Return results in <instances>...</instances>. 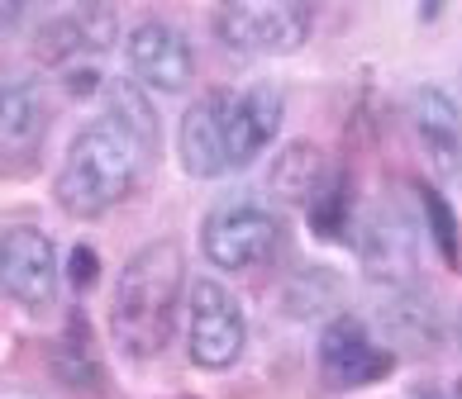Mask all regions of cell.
Returning a JSON list of instances; mask_svg holds the SVG:
<instances>
[{"instance_id": "cell-12", "label": "cell", "mask_w": 462, "mask_h": 399, "mask_svg": "<svg viewBox=\"0 0 462 399\" xmlns=\"http://www.w3.org/2000/svg\"><path fill=\"white\" fill-rule=\"evenodd\" d=\"M338 167H329V158L315 148V143H291L277 162H272V171H267V186L277 190L282 200H291V204H310L324 186H329V177H334Z\"/></svg>"}, {"instance_id": "cell-15", "label": "cell", "mask_w": 462, "mask_h": 399, "mask_svg": "<svg viewBox=\"0 0 462 399\" xmlns=\"http://www.w3.org/2000/svg\"><path fill=\"white\" fill-rule=\"evenodd\" d=\"M305 214H310L315 233H324V238H344L348 233V181H344V171H334L329 186L305 204Z\"/></svg>"}, {"instance_id": "cell-14", "label": "cell", "mask_w": 462, "mask_h": 399, "mask_svg": "<svg viewBox=\"0 0 462 399\" xmlns=\"http://www.w3.org/2000/svg\"><path fill=\"white\" fill-rule=\"evenodd\" d=\"M363 257L372 276H405L410 262H415V252H410V233L401 219H376L367 238H363Z\"/></svg>"}, {"instance_id": "cell-18", "label": "cell", "mask_w": 462, "mask_h": 399, "mask_svg": "<svg viewBox=\"0 0 462 399\" xmlns=\"http://www.w3.org/2000/svg\"><path fill=\"white\" fill-rule=\"evenodd\" d=\"M415 399H457V390H420Z\"/></svg>"}, {"instance_id": "cell-13", "label": "cell", "mask_w": 462, "mask_h": 399, "mask_svg": "<svg viewBox=\"0 0 462 399\" xmlns=\"http://www.w3.org/2000/svg\"><path fill=\"white\" fill-rule=\"evenodd\" d=\"M58 376H62L72 390H96V385H100V361H96V347H91L87 314H72V319H67V333H62V342H58Z\"/></svg>"}, {"instance_id": "cell-16", "label": "cell", "mask_w": 462, "mask_h": 399, "mask_svg": "<svg viewBox=\"0 0 462 399\" xmlns=\"http://www.w3.org/2000/svg\"><path fill=\"white\" fill-rule=\"evenodd\" d=\"M420 204H424V219H430V233H434V242H439L443 262H448V267H457V262H462V252H457V223H453L448 200H443L439 190L420 186Z\"/></svg>"}, {"instance_id": "cell-1", "label": "cell", "mask_w": 462, "mask_h": 399, "mask_svg": "<svg viewBox=\"0 0 462 399\" xmlns=\"http://www.w3.org/2000/svg\"><path fill=\"white\" fill-rule=\"evenodd\" d=\"M152 148H158V114L148 110L139 86L119 81L110 91V114L91 119L67 148L53 181L58 204L72 219H100L139 186Z\"/></svg>"}, {"instance_id": "cell-8", "label": "cell", "mask_w": 462, "mask_h": 399, "mask_svg": "<svg viewBox=\"0 0 462 399\" xmlns=\"http://www.w3.org/2000/svg\"><path fill=\"white\" fill-rule=\"evenodd\" d=\"M396 367V352L372 338V328L353 314H338L319 333V376L334 390H363L386 380Z\"/></svg>"}, {"instance_id": "cell-5", "label": "cell", "mask_w": 462, "mask_h": 399, "mask_svg": "<svg viewBox=\"0 0 462 399\" xmlns=\"http://www.w3.org/2000/svg\"><path fill=\"white\" fill-rule=\"evenodd\" d=\"M282 242V223L263 200L238 195V200H219L200 223V248L219 271H253L263 267Z\"/></svg>"}, {"instance_id": "cell-4", "label": "cell", "mask_w": 462, "mask_h": 399, "mask_svg": "<svg viewBox=\"0 0 462 399\" xmlns=\"http://www.w3.org/2000/svg\"><path fill=\"white\" fill-rule=\"evenodd\" d=\"M315 29V10L300 0H234V5L215 10V33L229 53L244 58H286L310 39Z\"/></svg>"}, {"instance_id": "cell-10", "label": "cell", "mask_w": 462, "mask_h": 399, "mask_svg": "<svg viewBox=\"0 0 462 399\" xmlns=\"http://www.w3.org/2000/svg\"><path fill=\"white\" fill-rule=\"evenodd\" d=\"M129 67L148 91L158 95H177L191 86L196 77V53L186 43V33L167 20H143L129 33Z\"/></svg>"}, {"instance_id": "cell-3", "label": "cell", "mask_w": 462, "mask_h": 399, "mask_svg": "<svg viewBox=\"0 0 462 399\" xmlns=\"http://www.w3.org/2000/svg\"><path fill=\"white\" fill-rule=\"evenodd\" d=\"M186 290V252L177 238L143 242L125 262L110 300V333L115 347L134 361H152L167 352L177 333V309Z\"/></svg>"}, {"instance_id": "cell-20", "label": "cell", "mask_w": 462, "mask_h": 399, "mask_svg": "<svg viewBox=\"0 0 462 399\" xmlns=\"http://www.w3.org/2000/svg\"><path fill=\"white\" fill-rule=\"evenodd\" d=\"M457 338H462V319H457Z\"/></svg>"}, {"instance_id": "cell-2", "label": "cell", "mask_w": 462, "mask_h": 399, "mask_svg": "<svg viewBox=\"0 0 462 399\" xmlns=\"http://www.w3.org/2000/svg\"><path fill=\"white\" fill-rule=\"evenodd\" d=\"M286 100L272 86H248V91H205L191 110L181 114V167L200 181L244 171L272 148L282 129Z\"/></svg>"}, {"instance_id": "cell-6", "label": "cell", "mask_w": 462, "mask_h": 399, "mask_svg": "<svg viewBox=\"0 0 462 399\" xmlns=\"http://www.w3.org/2000/svg\"><path fill=\"white\" fill-rule=\"evenodd\" d=\"M248 347V319L238 300L210 281V276H200L186 295V352L200 371H229L238 357H244Z\"/></svg>"}, {"instance_id": "cell-17", "label": "cell", "mask_w": 462, "mask_h": 399, "mask_svg": "<svg viewBox=\"0 0 462 399\" xmlns=\"http://www.w3.org/2000/svg\"><path fill=\"white\" fill-rule=\"evenodd\" d=\"M96 271H100V262H96V252L81 242V248L72 252V286L77 290H87V286H96Z\"/></svg>"}, {"instance_id": "cell-21", "label": "cell", "mask_w": 462, "mask_h": 399, "mask_svg": "<svg viewBox=\"0 0 462 399\" xmlns=\"http://www.w3.org/2000/svg\"><path fill=\"white\" fill-rule=\"evenodd\" d=\"M457 399H462V385H457Z\"/></svg>"}, {"instance_id": "cell-11", "label": "cell", "mask_w": 462, "mask_h": 399, "mask_svg": "<svg viewBox=\"0 0 462 399\" xmlns=\"http://www.w3.org/2000/svg\"><path fill=\"white\" fill-rule=\"evenodd\" d=\"M410 124H415L424 152L439 171H457L462 167V110L448 91L439 86H420L410 95Z\"/></svg>"}, {"instance_id": "cell-19", "label": "cell", "mask_w": 462, "mask_h": 399, "mask_svg": "<svg viewBox=\"0 0 462 399\" xmlns=\"http://www.w3.org/2000/svg\"><path fill=\"white\" fill-rule=\"evenodd\" d=\"M0 399H39V394H29V390H10V394H0Z\"/></svg>"}, {"instance_id": "cell-7", "label": "cell", "mask_w": 462, "mask_h": 399, "mask_svg": "<svg viewBox=\"0 0 462 399\" xmlns=\"http://www.w3.org/2000/svg\"><path fill=\"white\" fill-rule=\"evenodd\" d=\"M58 248L53 238L33 223H14V229L0 233V290L10 295L20 309L39 314L58 300Z\"/></svg>"}, {"instance_id": "cell-9", "label": "cell", "mask_w": 462, "mask_h": 399, "mask_svg": "<svg viewBox=\"0 0 462 399\" xmlns=\"http://www.w3.org/2000/svg\"><path fill=\"white\" fill-rule=\"evenodd\" d=\"M48 143V100L43 86L14 77L0 86V177H29Z\"/></svg>"}]
</instances>
